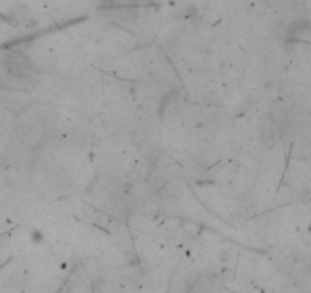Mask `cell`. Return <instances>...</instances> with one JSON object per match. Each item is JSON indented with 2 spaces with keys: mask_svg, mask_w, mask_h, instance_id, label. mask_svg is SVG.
Here are the masks:
<instances>
[{
  "mask_svg": "<svg viewBox=\"0 0 311 293\" xmlns=\"http://www.w3.org/2000/svg\"><path fill=\"white\" fill-rule=\"evenodd\" d=\"M8 69L13 75L21 76V75H26L28 69H29V63L28 60L23 57V55H13L9 60H8Z\"/></svg>",
  "mask_w": 311,
  "mask_h": 293,
  "instance_id": "cell-1",
  "label": "cell"
},
{
  "mask_svg": "<svg viewBox=\"0 0 311 293\" xmlns=\"http://www.w3.org/2000/svg\"><path fill=\"white\" fill-rule=\"evenodd\" d=\"M139 0H101V3L109 8V9H113V8H128V6H133L136 5Z\"/></svg>",
  "mask_w": 311,
  "mask_h": 293,
  "instance_id": "cell-2",
  "label": "cell"
}]
</instances>
